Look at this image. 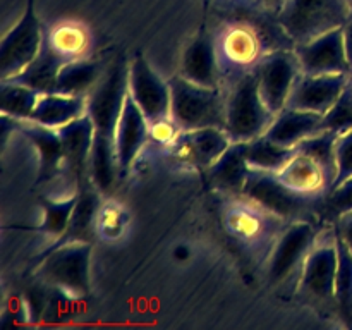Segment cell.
<instances>
[{
  "label": "cell",
  "mask_w": 352,
  "mask_h": 330,
  "mask_svg": "<svg viewBox=\"0 0 352 330\" xmlns=\"http://www.w3.org/2000/svg\"><path fill=\"white\" fill-rule=\"evenodd\" d=\"M129 91V64L120 55L86 96V113L95 127L89 179L103 196L112 191L119 175L116 153V133Z\"/></svg>",
  "instance_id": "obj_1"
},
{
  "label": "cell",
  "mask_w": 352,
  "mask_h": 330,
  "mask_svg": "<svg viewBox=\"0 0 352 330\" xmlns=\"http://www.w3.org/2000/svg\"><path fill=\"white\" fill-rule=\"evenodd\" d=\"M226 232L239 248L265 265L275 243L289 226L287 220L253 201L248 196H226L220 208Z\"/></svg>",
  "instance_id": "obj_2"
},
{
  "label": "cell",
  "mask_w": 352,
  "mask_h": 330,
  "mask_svg": "<svg viewBox=\"0 0 352 330\" xmlns=\"http://www.w3.org/2000/svg\"><path fill=\"white\" fill-rule=\"evenodd\" d=\"M170 86V117L181 131L227 126V91L206 88L181 76L168 79Z\"/></svg>",
  "instance_id": "obj_3"
},
{
  "label": "cell",
  "mask_w": 352,
  "mask_h": 330,
  "mask_svg": "<svg viewBox=\"0 0 352 330\" xmlns=\"http://www.w3.org/2000/svg\"><path fill=\"white\" fill-rule=\"evenodd\" d=\"M351 17L347 0H285L277 23L292 47L342 28Z\"/></svg>",
  "instance_id": "obj_4"
},
{
  "label": "cell",
  "mask_w": 352,
  "mask_h": 330,
  "mask_svg": "<svg viewBox=\"0 0 352 330\" xmlns=\"http://www.w3.org/2000/svg\"><path fill=\"white\" fill-rule=\"evenodd\" d=\"M243 195L287 220L289 223L315 219L320 210H325L327 198L294 191L278 177L277 172L260 168H250Z\"/></svg>",
  "instance_id": "obj_5"
},
{
  "label": "cell",
  "mask_w": 352,
  "mask_h": 330,
  "mask_svg": "<svg viewBox=\"0 0 352 330\" xmlns=\"http://www.w3.org/2000/svg\"><path fill=\"white\" fill-rule=\"evenodd\" d=\"M93 243H71L34 258L33 277L60 289L76 299H85L91 292Z\"/></svg>",
  "instance_id": "obj_6"
},
{
  "label": "cell",
  "mask_w": 352,
  "mask_h": 330,
  "mask_svg": "<svg viewBox=\"0 0 352 330\" xmlns=\"http://www.w3.org/2000/svg\"><path fill=\"white\" fill-rule=\"evenodd\" d=\"M339 267L336 227L318 234L302 267L296 294L306 305L318 309H330L336 315V278Z\"/></svg>",
  "instance_id": "obj_7"
},
{
  "label": "cell",
  "mask_w": 352,
  "mask_h": 330,
  "mask_svg": "<svg viewBox=\"0 0 352 330\" xmlns=\"http://www.w3.org/2000/svg\"><path fill=\"white\" fill-rule=\"evenodd\" d=\"M227 126L232 141H250L268 131L275 113L268 110L258 89L254 71L227 82Z\"/></svg>",
  "instance_id": "obj_8"
},
{
  "label": "cell",
  "mask_w": 352,
  "mask_h": 330,
  "mask_svg": "<svg viewBox=\"0 0 352 330\" xmlns=\"http://www.w3.org/2000/svg\"><path fill=\"white\" fill-rule=\"evenodd\" d=\"M316 239L318 232L311 220L289 223L265 261L268 284L278 287L292 282L294 287H298L305 261L315 246Z\"/></svg>",
  "instance_id": "obj_9"
},
{
  "label": "cell",
  "mask_w": 352,
  "mask_h": 330,
  "mask_svg": "<svg viewBox=\"0 0 352 330\" xmlns=\"http://www.w3.org/2000/svg\"><path fill=\"white\" fill-rule=\"evenodd\" d=\"M213 38L223 81L227 79L230 82L244 72L253 71L268 54L263 38L248 24H230Z\"/></svg>",
  "instance_id": "obj_10"
},
{
  "label": "cell",
  "mask_w": 352,
  "mask_h": 330,
  "mask_svg": "<svg viewBox=\"0 0 352 330\" xmlns=\"http://www.w3.org/2000/svg\"><path fill=\"white\" fill-rule=\"evenodd\" d=\"M43 28L34 14V2L28 0L23 16L10 28L0 43V81L23 72L40 52Z\"/></svg>",
  "instance_id": "obj_11"
},
{
  "label": "cell",
  "mask_w": 352,
  "mask_h": 330,
  "mask_svg": "<svg viewBox=\"0 0 352 330\" xmlns=\"http://www.w3.org/2000/svg\"><path fill=\"white\" fill-rule=\"evenodd\" d=\"M253 71L256 74L258 89L265 105L277 116L287 107L292 86L301 74V64L294 48L268 52Z\"/></svg>",
  "instance_id": "obj_12"
},
{
  "label": "cell",
  "mask_w": 352,
  "mask_h": 330,
  "mask_svg": "<svg viewBox=\"0 0 352 330\" xmlns=\"http://www.w3.org/2000/svg\"><path fill=\"white\" fill-rule=\"evenodd\" d=\"M230 143V136L220 127H201L181 131L165 150L179 164L208 170Z\"/></svg>",
  "instance_id": "obj_13"
},
{
  "label": "cell",
  "mask_w": 352,
  "mask_h": 330,
  "mask_svg": "<svg viewBox=\"0 0 352 330\" xmlns=\"http://www.w3.org/2000/svg\"><path fill=\"white\" fill-rule=\"evenodd\" d=\"M129 95L150 122L170 116V86L155 72L143 54L136 52L129 62Z\"/></svg>",
  "instance_id": "obj_14"
},
{
  "label": "cell",
  "mask_w": 352,
  "mask_h": 330,
  "mask_svg": "<svg viewBox=\"0 0 352 330\" xmlns=\"http://www.w3.org/2000/svg\"><path fill=\"white\" fill-rule=\"evenodd\" d=\"M57 131L60 134L62 150H64L62 172H65L67 177L71 179V182L74 184V191H79L82 186L91 182L89 160H91L95 127L86 113V116L58 127Z\"/></svg>",
  "instance_id": "obj_15"
},
{
  "label": "cell",
  "mask_w": 352,
  "mask_h": 330,
  "mask_svg": "<svg viewBox=\"0 0 352 330\" xmlns=\"http://www.w3.org/2000/svg\"><path fill=\"white\" fill-rule=\"evenodd\" d=\"M294 52L305 74H351L342 28L329 31L308 43L298 45Z\"/></svg>",
  "instance_id": "obj_16"
},
{
  "label": "cell",
  "mask_w": 352,
  "mask_h": 330,
  "mask_svg": "<svg viewBox=\"0 0 352 330\" xmlns=\"http://www.w3.org/2000/svg\"><path fill=\"white\" fill-rule=\"evenodd\" d=\"M349 76L351 74L315 76L301 72L292 86L287 107L325 116L346 89Z\"/></svg>",
  "instance_id": "obj_17"
},
{
  "label": "cell",
  "mask_w": 352,
  "mask_h": 330,
  "mask_svg": "<svg viewBox=\"0 0 352 330\" xmlns=\"http://www.w3.org/2000/svg\"><path fill=\"white\" fill-rule=\"evenodd\" d=\"M148 141H150V120L127 91L116 133V153L120 177L129 174Z\"/></svg>",
  "instance_id": "obj_18"
},
{
  "label": "cell",
  "mask_w": 352,
  "mask_h": 330,
  "mask_svg": "<svg viewBox=\"0 0 352 330\" xmlns=\"http://www.w3.org/2000/svg\"><path fill=\"white\" fill-rule=\"evenodd\" d=\"M179 76L206 88H223L222 71L217 57L215 38L199 31L186 47L179 64Z\"/></svg>",
  "instance_id": "obj_19"
},
{
  "label": "cell",
  "mask_w": 352,
  "mask_h": 330,
  "mask_svg": "<svg viewBox=\"0 0 352 330\" xmlns=\"http://www.w3.org/2000/svg\"><path fill=\"white\" fill-rule=\"evenodd\" d=\"M16 131L28 138L38 155V184L50 182L62 172L64 150L60 134L54 127L41 126L33 120H16Z\"/></svg>",
  "instance_id": "obj_20"
},
{
  "label": "cell",
  "mask_w": 352,
  "mask_h": 330,
  "mask_svg": "<svg viewBox=\"0 0 352 330\" xmlns=\"http://www.w3.org/2000/svg\"><path fill=\"white\" fill-rule=\"evenodd\" d=\"M102 192L95 188L93 182H88L82 186L78 191V201H76L72 215L69 219L67 227H65L64 234L58 239L52 241L50 246L40 254L50 253V251L57 250V248L64 246V244L71 243H95L96 239V212L102 203Z\"/></svg>",
  "instance_id": "obj_21"
},
{
  "label": "cell",
  "mask_w": 352,
  "mask_h": 330,
  "mask_svg": "<svg viewBox=\"0 0 352 330\" xmlns=\"http://www.w3.org/2000/svg\"><path fill=\"white\" fill-rule=\"evenodd\" d=\"M278 177L294 191L309 196H327L336 182V175L330 174L320 162L298 150L278 172Z\"/></svg>",
  "instance_id": "obj_22"
},
{
  "label": "cell",
  "mask_w": 352,
  "mask_h": 330,
  "mask_svg": "<svg viewBox=\"0 0 352 330\" xmlns=\"http://www.w3.org/2000/svg\"><path fill=\"white\" fill-rule=\"evenodd\" d=\"M323 131V116L306 110L289 109L285 107L282 112L275 116L274 122L268 127L265 136L275 143L287 148H296L306 138L315 136Z\"/></svg>",
  "instance_id": "obj_23"
},
{
  "label": "cell",
  "mask_w": 352,
  "mask_h": 330,
  "mask_svg": "<svg viewBox=\"0 0 352 330\" xmlns=\"http://www.w3.org/2000/svg\"><path fill=\"white\" fill-rule=\"evenodd\" d=\"M250 168L244 157L243 141H232L222 157L206 170V175L219 192L226 196H239L244 191Z\"/></svg>",
  "instance_id": "obj_24"
},
{
  "label": "cell",
  "mask_w": 352,
  "mask_h": 330,
  "mask_svg": "<svg viewBox=\"0 0 352 330\" xmlns=\"http://www.w3.org/2000/svg\"><path fill=\"white\" fill-rule=\"evenodd\" d=\"M43 41L64 64L88 57L93 45L89 30L78 21H60L43 30Z\"/></svg>",
  "instance_id": "obj_25"
},
{
  "label": "cell",
  "mask_w": 352,
  "mask_h": 330,
  "mask_svg": "<svg viewBox=\"0 0 352 330\" xmlns=\"http://www.w3.org/2000/svg\"><path fill=\"white\" fill-rule=\"evenodd\" d=\"M82 116H86V96L41 93L30 120L58 129Z\"/></svg>",
  "instance_id": "obj_26"
},
{
  "label": "cell",
  "mask_w": 352,
  "mask_h": 330,
  "mask_svg": "<svg viewBox=\"0 0 352 330\" xmlns=\"http://www.w3.org/2000/svg\"><path fill=\"white\" fill-rule=\"evenodd\" d=\"M105 67L93 58H78L62 65L55 82V91L69 96H88L96 86Z\"/></svg>",
  "instance_id": "obj_27"
},
{
  "label": "cell",
  "mask_w": 352,
  "mask_h": 330,
  "mask_svg": "<svg viewBox=\"0 0 352 330\" xmlns=\"http://www.w3.org/2000/svg\"><path fill=\"white\" fill-rule=\"evenodd\" d=\"M62 65H64V62L43 41L34 60L23 72L14 76L12 79H6V81L21 82V85L30 86V88L36 89L40 93H54L57 76L60 72Z\"/></svg>",
  "instance_id": "obj_28"
},
{
  "label": "cell",
  "mask_w": 352,
  "mask_h": 330,
  "mask_svg": "<svg viewBox=\"0 0 352 330\" xmlns=\"http://www.w3.org/2000/svg\"><path fill=\"white\" fill-rule=\"evenodd\" d=\"M243 151L251 168H260L268 172H280L296 153V148L282 146L265 134L243 141Z\"/></svg>",
  "instance_id": "obj_29"
},
{
  "label": "cell",
  "mask_w": 352,
  "mask_h": 330,
  "mask_svg": "<svg viewBox=\"0 0 352 330\" xmlns=\"http://www.w3.org/2000/svg\"><path fill=\"white\" fill-rule=\"evenodd\" d=\"M337 234V232H336ZM339 267L336 278V316L352 330V251L337 234Z\"/></svg>",
  "instance_id": "obj_30"
},
{
  "label": "cell",
  "mask_w": 352,
  "mask_h": 330,
  "mask_svg": "<svg viewBox=\"0 0 352 330\" xmlns=\"http://www.w3.org/2000/svg\"><path fill=\"white\" fill-rule=\"evenodd\" d=\"M41 93L14 81L0 82V113L16 120H30Z\"/></svg>",
  "instance_id": "obj_31"
},
{
  "label": "cell",
  "mask_w": 352,
  "mask_h": 330,
  "mask_svg": "<svg viewBox=\"0 0 352 330\" xmlns=\"http://www.w3.org/2000/svg\"><path fill=\"white\" fill-rule=\"evenodd\" d=\"M76 201H78V192H72L65 199H52L47 196H40L38 203L43 210V220L34 230L43 234V236L52 237L54 241L58 239L67 227Z\"/></svg>",
  "instance_id": "obj_32"
},
{
  "label": "cell",
  "mask_w": 352,
  "mask_h": 330,
  "mask_svg": "<svg viewBox=\"0 0 352 330\" xmlns=\"http://www.w3.org/2000/svg\"><path fill=\"white\" fill-rule=\"evenodd\" d=\"M129 226V212L116 199H102L96 212V237L103 241H117L126 234Z\"/></svg>",
  "instance_id": "obj_33"
},
{
  "label": "cell",
  "mask_w": 352,
  "mask_h": 330,
  "mask_svg": "<svg viewBox=\"0 0 352 330\" xmlns=\"http://www.w3.org/2000/svg\"><path fill=\"white\" fill-rule=\"evenodd\" d=\"M340 134L333 133V131H322V133L315 134V136L306 138L305 141L296 146V150L301 153L309 155L315 158L316 162L323 165L330 174L337 177V162H336V144ZM336 184V182H333Z\"/></svg>",
  "instance_id": "obj_34"
},
{
  "label": "cell",
  "mask_w": 352,
  "mask_h": 330,
  "mask_svg": "<svg viewBox=\"0 0 352 330\" xmlns=\"http://www.w3.org/2000/svg\"><path fill=\"white\" fill-rule=\"evenodd\" d=\"M352 129V86L347 82L346 89L339 96L332 109L323 116V131L347 133Z\"/></svg>",
  "instance_id": "obj_35"
},
{
  "label": "cell",
  "mask_w": 352,
  "mask_h": 330,
  "mask_svg": "<svg viewBox=\"0 0 352 330\" xmlns=\"http://www.w3.org/2000/svg\"><path fill=\"white\" fill-rule=\"evenodd\" d=\"M325 210L336 220L344 213L352 212V177L330 189L325 198Z\"/></svg>",
  "instance_id": "obj_36"
},
{
  "label": "cell",
  "mask_w": 352,
  "mask_h": 330,
  "mask_svg": "<svg viewBox=\"0 0 352 330\" xmlns=\"http://www.w3.org/2000/svg\"><path fill=\"white\" fill-rule=\"evenodd\" d=\"M336 162H337V177L336 186L352 177V129L342 133L336 144Z\"/></svg>",
  "instance_id": "obj_37"
},
{
  "label": "cell",
  "mask_w": 352,
  "mask_h": 330,
  "mask_svg": "<svg viewBox=\"0 0 352 330\" xmlns=\"http://www.w3.org/2000/svg\"><path fill=\"white\" fill-rule=\"evenodd\" d=\"M179 133H181V127L170 116L150 122V141L164 148H167L179 136Z\"/></svg>",
  "instance_id": "obj_38"
},
{
  "label": "cell",
  "mask_w": 352,
  "mask_h": 330,
  "mask_svg": "<svg viewBox=\"0 0 352 330\" xmlns=\"http://www.w3.org/2000/svg\"><path fill=\"white\" fill-rule=\"evenodd\" d=\"M30 323V316H28L26 301H24L23 294H12L7 298L6 305H3L2 313V325H24Z\"/></svg>",
  "instance_id": "obj_39"
},
{
  "label": "cell",
  "mask_w": 352,
  "mask_h": 330,
  "mask_svg": "<svg viewBox=\"0 0 352 330\" xmlns=\"http://www.w3.org/2000/svg\"><path fill=\"white\" fill-rule=\"evenodd\" d=\"M333 227H336V232L342 237L344 243H346L352 251V212L340 215L339 219L336 220V223H333Z\"/></svg>",
  "instance_id": "obj_40"
},
{
  "label": "cell",
  "mask_w": 352,
  "mask_h": 330,
  "mask_svg": "<svg viewBox=\"0 0 352 330\" xmlns=\"http://www.w3.org/2000/svg\"><path fill=\"white\" fill-rule=\"evenodd\" d=\"M342 30H344V45H346L347 60H349L351 74H352V16L347 19V23L344 24Z\"/></svg>",
  "instance_id": "obj_41"
},
{
  "label": "cell",
  "mask_w": 352,
  "mask_h": 330,
  "mask_svg": "<svg viewBox=\"0 0 352 330\" xmlns=\"http://www.w3.org/2000/svg\"><path fill=\"white\" fill-rule=\"evenodd\" d=\"M258 3H260L265 10H270V12H274L275 16H277V14L280 12L282 7H284L285 0H258Z\"/></svg>",
  "instance_id": "obj_42"
},
{
  "label": "cell",
  "mask_w": 352,
  "mask_h": 330,
  "mask_svg": "<svg viewBox=\"0 0 352 330\" xmlns=\"http://www.w3.org/2000/svg\"><path fill=\"white\" fill-rule=\"evenodd\" d=\"M347 6H349V10H351V16H352V0H347Z\"/></svg>",
  "instance_id": "obj_43"
}]
</instances>
